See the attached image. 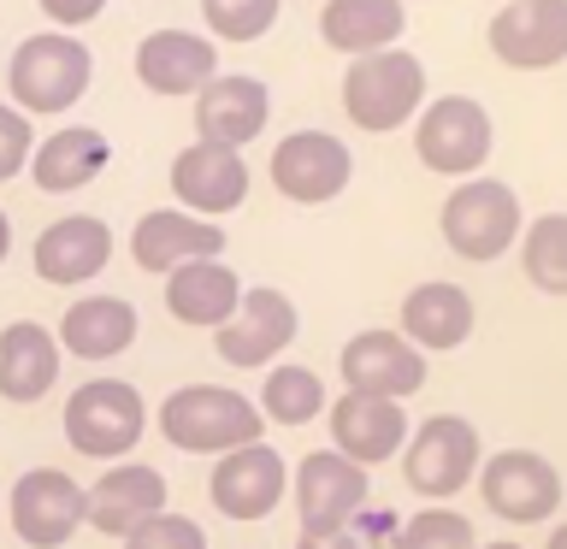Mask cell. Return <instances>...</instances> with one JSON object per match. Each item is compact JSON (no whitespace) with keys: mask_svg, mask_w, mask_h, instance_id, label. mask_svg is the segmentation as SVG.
<instances>
[{"mask_svg":"<svg viewBox=\"0 0 567 549\" xmlns=\"http://www.w3.org/2000/svg\"><path fill=\"white\" fill-rule=\"evenodd\" d=\"M337 372H343V384L354 396L402 402L425 384V354L408 343L402 331H361L343 343V354H337Z\"/></svg>","mask_w":567,"mask_h":549,"instance_id":"8fae6325","label":"cell"},{"mask_svg":"<svg viewBox=\"0 0 567 549\" xmlns=\"http://www.w3.org/2000/svg\"><path fill=\"white\" fill-rule=\"evenodd\" d=\"M136 343V308L124 296H83L60 319V349L78 361H113Z\"/></svg>","mask_w":567,"mask_h":549,"instance_id":"484cf974","label":"cell"},{"mask_svg":"<svg viewBox=\"0 0 567 549\" xmlns=\"http://www.w3.org/2000/svg\"><path fill=\"white\" fill-rule=\"evenodd\" d=\"M414 148L437 177H478V166L491 159V113L473 95H443L420 113Z\"/></svg>","mask_w":567,"mask_h":549,"instance_id":"52a82bcc","label":"cell"},{"mask_svg":"<svg viewBox=\"0 0 567 549\" xmlns=\"http://www.w3.org/2000/svg\"><path fill=\"white\" fill-rule=\"evenodd\" d=\"M106 154L113 148H106V136L95 124H71V131L30 148V177H35V189H48V195H71V189H83L89 177H101Z\"/></svg>","mask_w":567,"mask_h":549,"instance_id":"4316f807","label":"cell"},{"mask_svg":"<svg viewBox=\"0 0 567 549\" xmlns=\"http://www.w3.org/2000/svg\"><path fill=\"white\" fill-rule=\"evenodd\" d=\"M136 77L154 95H195L207 77H219V48L189 30H154L136 48Z\"/></svg>","mask_w":567,"mask_h":549,"instance_id":"44dd1931","label":"cell"},{"mask_svg":"<svg viewBox=\"0 0 567 549\" xmlns=\"http://www.w3.org/2000/svg\"><path fill=\"white\" fill-rule=\"evenodd\" d=\"M219 248H225L219 225L195 219V213H177V207L142 213L131 230V255L142 272H177L184 260H219Z\"/></svg>","mask_w":567,"mask_h":549,"instance_id":"e0dca14e","label":"cell"},{"mask_svg":"<svg viewBox=\"0 0 567 549\" xmlns=\"http://www.w3.org/2000/svg\"><path fill=\"white\" fill-rule=\"evenodd\" d=\"M520 266L544 296H567V213H544L526 225Z\"/></svg>","mask_w":567,"mask_h":549,"instance_id":"f546056e","label":"cell"},{"mask_svg":"<svg viewBox=\"0 0 567 549\" xmlns=\"http://www.w3.org/2000/svg\"><path fill=\"white\" fill-rule=\"evenodd\" d=\"M83 526V485L60 467H30L12 485V531L30 549H60Z\"/></svg>","mask_w":567,"mask_h":549,"instance_id":"4fadbf2b","label":"cell"},{"mask_svg":"<svg viewBox=\"0 0 567 549\" xmlns=\"http://www.w3.org/2000/svg\"><path fill=\"white\" fill-rule=\"evenodd\" d=\"M278 7L284 0H202L207 30L219 42H255V35H266L278 24Z\"/></svg>","mask_w":567,"mask_h":549,"instance_id":"1f68e13d","label":"cell"},{"mask_svg":"<svg viewBox=\"0 0 567 549\" xmlns=\"http://www.w3.org/2000/svg\"><path fill=\"white\" fill-rule=\"evenodd\" d=\"M491 48L514 71H549L567 60V0H508L491 18Z\"/></svg>","mask_w":567,"mask_h":549,"instance_id":"5bb4252c","label":"cell"},{"mask_svg":"<svg viewBox=\"0 0 567 549\" xmlns=\"http://www.w3.org/2000/svg\"><path fill=\"white\" fill-rule=\"evenodd\" d=\"M296 325H301L296 301L260 283V290H243L237 313L213 331V349H219V361H230V366H266L272 354H284L296 343Z\"/></svg>","mask_w":567,"mask_h":549,"instance_id":"7c38bea8","label":"cell"},{"mask_svg":"<svg viewBox=\"0 0 567 549\" xmlns=\"http://www.w3.org/2000/svg\"><path fill=\"white\" fill-rule=\"evenodd\" d=\"M326 414V379L313 366H272L260 390V419L272 425H308Z\"/></svg>","mask_w":567,"mask_h":549,"instance_id":"f1b7e54d","label":"cell"},{"mask_svg":"<svg viewBox=\"0 0 567 549\" xmlns=\"http://www.w3.org/2000/svg\"><path fill=\"white\" fill-rule=\"evenodd\" d=\"M35 7H42L48 18H60L65 30H78V24H95L106 0H35Z\"/></svg>","mask_w":567,"mask_h":549,"instance_id":"e575fe53","label":"cell"},{"mask_svg":"<svg viewBox=\"0 0 567 549\" xmlns=\"http://www.w3.org/2000/svg\"><path fill=\"white\" fill-rule=\"evenodd\" d=\"M172 195L189 213H230L243 207L248 195V166L237 148H219V142H189L184 154L172 159Z\"/></svg>","mask_w":567,"mask_h":549,"instance_id":"d6986e66","label":"cell"},{"mask_svg":"<svg viewBox=\"0 0 567 549\" xmlns=\"http://www.w3.org/2000/svg\"><path fill=\"white\" fill-rule=\"evenodd\" d=\"M89 77H95V60H89V48L78 35H30V42H18L12 53V71H7V89L18 101V113H65V106L83 101Z\"/></svg>","mask_w":567,"mask_h":549,"instance_id":"7a4b0ae2","label":"cell"},{"mask_svg":"<svg viewBox=\"0 0 567 549\" xmlns=\"http://www.w3.org/2000/svg\"><path fill=\"white\" fill-rule=\"evenodd\" d=\"M331 443H337V455L354 460V467H379V460L402 455V443H408L402 402L354 396V390H343V396L331 402Z\"/></svg>","mask_w":567,"mask_h":549,"instance_id":"2e32d148","label":"cell"},{"mask_svg":"<svg viewBox=\"0 0 567 549\" xmlns=\"http://www.w3.org/2000/svg\"><path fill=\"white\" fill-rule=\"evenodd\" d=\"M349 177H354V159L331 131H296L272 148V184L278 195H290L301 207L337 201L349 189Z\"/></svg>","mask_w":567,"mask_h":549,"instance_id":"30bf717a","label":"cell"},{"mask_svg":"<svg viewBox=\"0 0 567 549\" xmlns=\"http://www.w3.org/2000/svg\"><path fill=\"white\" fill-rule=\"evenodd\" d=\"M237 301H243V283L225 260H184L177 272H166V308L184 325L219 331L237 313Z\"/></svg>","mask_w":567,"mask_h":549,"instance_id":"cb8c5ba5","label":"cell"},{"mask_svg":"<svg viewBox=\"0 0 567 549\" xmlns=\"http://www.w3.org/2000/svg\"><path fill=\"white\" fill-rule=\"evenodd\" d=\"M296 549H361V538H349V531H301Z\"/></svg>","mask_w":567,"mask_h":549,"instance_id":"d590c367","label":"cell"},{"mask_svg":"<svg viewBox=\"0 0 567 549\" xmlns=\"http://www.w3.org/2000/svg\"><path fill=\"white\" fill-rule=\"evenodd\" d=\"M408 12L402 0H326V12H319V35L337 48V53H379L402 35Z\"/></svg>","mask_w":567,"mask_h":549,"instance_id":"83f0119b","label":"cell"},{"mask_svg":"<svg viewBox=\"0 0 567 549\" xmlns=\"http://www.w3.org/2000/svg\"><path fill=\"white\" fill-rule=\"evenodd\" d=\"M142 425H148V407H142V390L124 379H95L83 390H71L65 402V437L71 449L89 460H118L142 443Z\"/></svg>","mask_w":567,"mask_h":549,"instance_id":"5b68a950","label":"cell"},{"mask_svg":"<svg viewBox=\"0 0 567 549\" xmlns=\"http://www.w3.org/2000/svg\"><path fill=\"white\" fill-rule=\"evenodd\" d=\"M544 549H567V526H556V531H549V543Z\"/></svg>","mask_w":567,"mask_h":549,"instance_id":"74e56055","label":"cell"},{"mask_svg":"<svg viewBox=\"0 0 567 549\" xmlns=\"http://www.w3.org/2000/svg\"><path fill=\"white\" fill-rule=\"evenodd\" d=\"M478 496H485V508L496 520L538 526L561 508V473L538 449H503L478 467Z\"/></svg>","mask_w":567,"mask_h":549,"instance_id":"ba28073f","label":"cell"},{"mask_svg":"<svg viewBox=\"0 0 567 549\" xmlns=\"http://www.w3.org/2000/svg\"><path fill=\"white\" fill-rule=\"evenodd\" d=\"M390 549H478V538H473L467 514L437 503V508H420L414 520H402V531H396Z\"/></svg>","mask_w":567,"mask_h":549,"instance_id":"4dcf8cb0","label":"cell"},{"mask_svg":"<svg viewBox=\"0 0 567 549\" xmlns=\"http://www.w3.org/2000/svg\"><path fill=\"white\" fill-rule=\"evenodd\" d=\"M60 336H48V325L18 319L0 331V402H42L53 379H60Z\"/></svg>","mask_w":567,"mask_h":549,"instance_id":"603a6c76","label":"cell"},{"mask_svg":"<svg viewBox=\"0 0 567 549\" xmlns=\"http://www.w3.org/2000/svg\"><path fill=\"white\" fill-rule=\"evenodd\" d=\"M266 113H272V95H266L260 77H207L195 89V131L219 148L243 154V142L266 131Z\"/></svg>","mask_w":567,"mask_h":549,"instance_id":"ac0fdd59","label":"cell"},{"mask_svg":"<svg viewBox=\"0 0 567 549\" xmlns=\"http://www.w3.org/2000/svg\"><path fill=\"white\" fill-rule=\"evenodd\" d=\"M159 508H166V478L142 460H118L113 473L95 478V490H83V520L106 538H124L131 526L154 520Z\"/></svg>","mask_w":567,"mask_h":549,"instance_id":"ffe728a7","label":"cell"},{"mask_svg":"<svg viewBox=\"0 0 567 549\" xmlns=\"http://www.w3.org/2000/svg\"><path fill=\"white\" fill-rule=\"evenodd\" d=\"M124 549H207V531L184 520V514H172V508H159L154 520H142L124 531Z\"/></svg>","mask_w":567,"mask_h":549,"instance_id":"d6a6232c","label":"cell"},{"mask_svg":"<svg viewBox=\"0 0 567 549\" xmlns=\"http://www.w3.org/2000/svg\"><path fill=\"white\" fill-rule=\"evenodd\" d=\"M260 407L225 384H184L159 402V432L184 455H230L243 443H260Z\"/></svg>","mask_w":567,"mask_h":549,"instance_id":"6da1fadb","label":"cell"},{"mask_svg":"<svg viewBox=\"0 0 567 549\" xmlns=\"http://www.w3.org/2000/svg\"><path fill=\"white\" fill-rule=\"evenodd\" d=\"M106 260H113V230L101 219H89V213L53 219L35 237V278L42 283H89Z\"/></svg>","mask_w":567,"mask_h":549,"instance_id":"7402d4cb","label":"cell"},{"mask_svg":"<svg viewBox=\"0 0 567 549\" xmlns=\"http://www.w3.org/2000/svg\"><path fill=\"white\" fill-rule=\"evenodd\" d=\"M478 549H520V543H478Z\"/></svg>","mask_w":567,"mask_h":549,"instance_id":"f35d334b","label":"cell"},{"mask_svg":"<svg viewBox=\"0 0 567 549\" xmlns=\"http://www.w3.org/2000/svg\"><path fill=\"white\" fill-rule=\"evenodd\" d=\"M478 432L473 419L461 414H432L420 432H408L402 443V473H408V490L414 496H455L473 485L478 473Z\"/></svg>","mask_w":567,"mask_h":549,"instance_id":"8992f818","label":"cell"},{"mask_svg":"<svg viewBox=\"0 0 567 549\" xmlns=\"http://www.w3.org/2000/svg\"><path fill=\"white\" fill-rule=\"evenodd\" d=\"M402 336L425 349H461L473 336V296L461 283H414L402 301Z\"/></svg>","mask_w":567,"mask_h":549,"instance_id":"d4e9b609","label":"cell"},{"mask_svg":"<svg viewBox=\"0 0 567 549\" xmlns=\"http://www.w3.org/2000/svg\"><path fill=\"white\" fill-rule=\"evenodd\" d=\"M343 106L361 131H402L425 106V65L408 48L361 53L343 77Z\"/></svg>","mask_w":567,"mask_h":549,"instance_id":"3957f363","label":"cell"},{"mask_svg":"<svg viewBox=\"0 0 567 549\" xmlns=\"http://www.w3.org/2000/svg\"><path fill=\"white\" fill-rule=\"evenodd\" d=\"M30 148H35L30 113H18V106H0V184L30 166Z\"/></svg>","mask_w":567,"mask_h":549,"instance_id":"836d02e7","label":"cell"},{"mask_svg":"<svg viewBox=\"0 0 567 549\" xmlns=\"http://www.w3.org/2000/svg\"><path fill=\"white\" fill-rule=\"evenodd\" d=\"M284 485H290L284 455L266 449V443H243V449L219 455L207 490H213V508H219L225 520H266V514L284 503Z\"/></svg>","mask_w":567,"mask_h":549,"instance_id":"9a60e30c","label":"cell"},{"mask_svg":"<svg viewBox=\"0 0 567 549\" xmlns=\"http://www.w3.org/2000/svg\"><path fill=\"white\" fill-rule=\"evenodd\" d=\"M443 242L461 260H503L520 242V195L503 177H467L443 201Z\"/></svg>","mask_w":567,"mask_h":549,"instance_id":"277c9868","label":"cell"},{"mask_svg":"<svg viewBox=\"0 0 567 549\" xmlns=\"http://www.w3.org/2000/svg\"><path fill=\"white\" fill-rule=\"evenodd\" d=\"M296 514H301V531H349V520L367 508L372 496V478L367 467H354L349 455L337 449H319L296 467Z\"/></svg>","mask_w":567,"mask_h":549,"instance_id":"9c48e42d","label":"cell"},{"mask_svg":"<svg viewBox=\"0 0 567 549\" xmlns=\"http://www.w3.org/2000/svg\"><path fill=\"white\" fill-rule=\"evenodd\" d=\"M7 248H12V225H7V213H0V260H7Z\"/></svg>","mask_w":567,"mask_h":549,"instance_id":"8d00e7d4","label":"cell"}]
</instances>
